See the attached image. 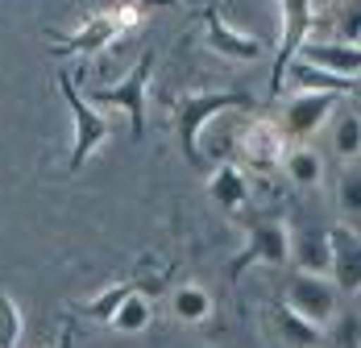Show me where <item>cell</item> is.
Wrapping results in <instances>:
<instances>
[{
    "mask_svg": "<svg viewBox=\"0 0 361 348\" xmlns=\"http://www.w3.org/2000/svg\"><path fill=\"white\" fill-rule=\"evenodd\" d=\"M287 79L299 87V92H332V96H349V92H361V79H349V75H332L324 67H312L303 58H295L287 70Z\"/></svg>",
    "mask_w": 361,
    "mask_h": 348,
    "instance_id": "4fadbf2b",
    "label": "cell"
},
{
    "mask_svg": "<svg viewBox=\"0 0 361 348\" xmlns=\"http://www.w3.org/2000/svg\"><path fill=\"white\" fill-rule=\"evenodd\" d=\"M336 208L345 220H361V170H345L336 182Z\"/></svg>",
    "mask_w": 361,
    "mask_h": 348,
    "instance_id": "603a6c76",
    "label": "cell"
},
{
    "mask_svg": "<svg viewBox=\"0 0 361 348\" xmlns=\"http://www.w3.org/2000/svg\"><path fill=\"white\" fill-rule=\"evenodd\" d=\"M357 46H361V42H357Z\"/></svg>",
    "mask_w": 361,
    "mask_h": 348,
    "instance_id": "4316f807",
    "label": "cell"
},
{
    "mask_svg": "<svg viewBox=\"0 0 361 348\" xmlns=\"http://www.w3.org/2000/svg\"><path fill=\"white\" fill-rule=\"evenodd\" d=\"M149 79H154V50H142V58L133 63L129 75H121L112 87H92L87 100L96 108L100 104L125 108V116H129V137L142 141L145 137V96H149Z\"/></svg>",
    "mask_w": 361,
    "mask_h": 348,
    "instance_id": "277c9868",
    "label": "cell"
},
{
    "mask_svg": "<svg viewBox=\"0 0 361 348\" xmlns=\"http://www.w3.org/2000/svg\"><path fill=\"white\" fill-rule=\"evenodd\" d=\"M149 319H154V307H149V299H145L142 290L116 311V319H112L109 328H116V332H125V336H137V332H145L149 328Z\"/></svg>",
    "mask_w": 361,
    "mask_h": 348,
    "instance_id": "44dd1931",
    "label": "cell"
},
{
    "mask_svg": "<svg viewBox=\"0 0 361 348\" xmlns=\"http://www.w3.org/2000/svg\"><path fill=\"white\" fill-rule=\"evenodd\" d=\"M299 58L312 63V67L332 70V75L361 79V46H353V42H307Z\"/></svg>",
    "mask_w": 361,
    "mask_h": 348,
    "instance_id": "7c38bea8",
    "label": "cell"
},
{
    "mask_svg": "<svg viewBox=\"0 0 361 348\" xmlns=\"http://www.w3.org/2000/svg\"><path fill=\"white\" fill-rule=\"evenodd\" d=\"M162 4H175V0H121V4H112V8L87 13L83 25L71 30V34H50V42H54L59 54H83V58H96V54H104L121 34H129L145 13H154V8H162Z\"/></svg>",
    "mask_w": 361,
    "mask_h": 348,
    "instance_id": "6da1fadb",
    "label": "cell"
},
{
    "mask_svg": "<svg viewBox=\"0 0 361 348\" xmlns=\"http://www.w3.org/2000/svg\"><path fill=\"white\" fill-rule=\"evenodd\" d=\"M283 170H287V178L290 182H299V187H316L320 174H324V162H320L312 149H287Z\"/></svg>",
    "mask_w": 361,
    "mask_h": 348,
    "instance_id": "ffe728a7",
    "label": "cell"
},
{
    "mask_svg": "<svg viewBox=\"0 0 361 348\" xmlns=\"http://www.w3.org/2000/svg\"><path fill=\"white\" fill-rule=\"evenodd\" d=\"M274 328H279V336H283V344L290 348H320L328 340L324 328H316L312 319H303L299 311H290L287 303L274 311Z\"/></svg>",
    "mask_w": 361,
    "mask_h": 348,
    "instance_id": "2e32d148",
    "label": "cell"
},
{
    "mask_svg": "<svg viewBox=\"0 0 361 348\" xmlns=\"http://www.w3.org/2000/svg\"><path fill=\"white\" fill-rule=\"evenodd\" d=\"M208 195H212L224 211H237V208L250 204V182H245V174L237 170L233 162H220L216 170L208 174Z\"/></svg>",
    "mask_w": 361,
    "mask_h": 348,
    "instance_id": "9a60e30c",
    "label": "cell"
},
{
    "mask_svg": "<svg viewBox=\"0 0 361 348\" xmlns=\"http://www.w3.org/2000/svg\"><path fill=\"white\" fill-rule=\"evenodd\" d=\"M21 307L0 290V348H17L21 344Z\"/></svg>",
    "mask_w": 361,
    "mask_h": 348,
    "instance_id": "cb8c5ba5",
    "label": "cell"
},
{
    "mask_svg": "<svg viewBox=\"0 0 361 348\" xmlns=\"http://www.w3.org/2000/svg\"><path fill=\"white\" fill-rule=\"evenodd\" d=\"M204 42H208V50H216V54L233 58V63H262L266 58V46L253 34H241L237 25H228L220 17V8L204 13Z\"/></svg>",
    "mask_w": 361,
    "mask_h": 348,
    "instance_id": "30bf717a",
    "label": "cell"
},
{
    "mask_svg": "<svg viewBox=\"0 0 361 348\" xmlns=\"http://www.w3.org/2000/svg\"><path fill=\"white\" fill-rule=\"evenodd\" d=\"M253 96L245 92H212V87H195L187 92L179 104H175V129H179V149L191 166H204V154H200V133L212 116H228V112H241L250 108Z\"/></svg>",
    "mask_w": 361,
    "mask_h": 348,
    "instance_id": "7a4b0ae2",
    "label": "cell"
},
{
    "mask_svg": "<svg viewBox=\"0 0 361 348\" xmlns=\"http://www.w3.org/2000/svg\"><path fill=\"white\" fill-rule=\"evenodd\" d=\"M336 108H341V96H332V92H299V96H290V104L283 108L279 129H283L287 141H307L316 129H324V120Z\"/></svg>",
    "mask_w": 361,
    "mask_h": 348,
    "instance_id": "ba28073f",
    "label": "cell"
},
{
    "mask_svg": "<svg viewBox=\"0 0 361 348\" xmlns=\"http://www.w3.org/2000/svg\"><path fill=\"white\" fill-rule=\"evenodd\" d=\"M328 241H332V270L328 278L336 282L341 294H361V232L341 220L328 228Z\"/></svg>",
    "mask_w": 361,
    "mask_h": 348,
    "instance_id": "9c48e42d",
    "label": "cell"
},
{
    "mask_svg": "<svg viewBox=\"0 0 361 348\" xmlns=\"http://www.w3.org/2000/svg\"><path fill=\"white\" fill-rule=\"evenodd\" d=\"M332 149L345 162L361 158V112L357 108H341L336 112V120H332Z\"/></svg>",
    "mask_w": 361,
    "mask_h": 348,
    "instance_id": "d6986e66",
    "label": "cell"
},
{
    "mask_svg": "<svg viewBox=\"0 0 361 348\" xmlns=\"http://www.w3.org/2000/svg\"><path fill=\"white\" fill-rule=\"evenodd\" d=\"M279 8H283V34H279L274 70H270V96H283L290 63L303 54L307 34H312V0H279Z\"/></svg>",
    "mask_w": 361,
    "mask_h": 348,
    "instance_id": "52a82bcc",
    "label": "cell"
},
{
    "mask_svg": "<svg viewBox=\"0 0 361 348\" xmlns=\"http://www.w3.org/2000/svg\"><path fill=\"white\" fill-rule=\"evenodd\" d=\"M328 348H361V315L341 311L328 328Z\"/></svg>",
    "mask_w": 361,
    "mask_h": 348,
    "instance_id": "7402d4cb",
    "label": "cell"
},
{
    "mask_svg": "<svg viewBox=\"0 0 361 348\" xmlns=\"http://www.w3.org/2000/svg\"><path fill=\"white\" fill-rule=\"evenodd\" d=\"M241 154L257 170H274L287 158V137H283V129L274 120H253L250 129L241 133Z\"/></svg>",
    "mask_w": 361,
    "mask_h": 348,
    "instance_id": "8fae6325",
    "label": "cell"
},
{
    "mask_svg": "<svg viewBox=\"0 0 361 348\" xmlns=\"http://www.w3.org/2000/svg\"><path fill=\"white\" fill-rule=\"evenodd\" d=\"M137 290H142V282H133V278L112 282V286H104L96 299H87L79 311L87 315V319H96V323H112V319H116V311H121V307H125V303H129Z\"/></svg>",
    "mask_w": 361,
    "mask_h": 348,
    "instance_id": "e0dca14e",
    "label": "cell"
},
{
    "mask_svg": "<svg viewBox=\"0 0 361 348\" xmlns=\"http://www.w3.org/2000/svg\"><path fill=\"white\" fill-rule=\"evenodd\" d=\"M171 315L179 323H204L212 315V294L204 286H195V282H183L179 290L171 294Z\"/></svg>",
    "mask_w": 361,
    "mask_h": 348,
    "instance_id": "ac0fdd59",
    "label": "cell"
},
{
    "mask_svg": "<svg viewBox=\"0 0 361 348\" xmlns=\"http://www.w3.org/2000/svg\"><path fill=\"white\" fill-rule=\"evenodd\" d=\"M341 42H361V4H353L349 13H345V21H341Z\"/></svg>",
    "mask_w": 361,
    "mask_h": 348,
    "instance_id": "d4e9b609",
    "label": "cell"
},
{
    "mask_svg": "<svg viewBox=\"0 0 361 348\" xmlns=\"http://www.w3.org/2000/svg\"><path fill=\"white\" fill-rule=\"evenodd\" d=\"M59 92H63V100H67V108H71V120H75V145H71V158H67V170L79 174L83 166H87V158L104 145V137L112 133V125H109V116L79 92L75 75L59 70Z\"/></svg>",
    "mask_w": 361,
    "mask_h": 348,
    "instance_id": "3957f363",
    "label": "cell"
},
{
    "mask_svg": "<svg viewBox=\"0 0 361 348\" xmlns=\"http://www.w3.org/2000/svg\"><path fill=\"white\" fill-rule=\"evenodd\" d=\"M287 307L328 332L332 319L341 315V290H336V282L328 278V274H303V270H295L287 282Z\"/></svg>",
    "mask_w": 361,
    "mask_h": 348,
    "instance_id": "8992f818",
    "label": "cell"
},
{
    "mask_svg": "<svg viewBox=\"0 0 361 348\" xmlns=\"http://www.w3.org/2000/svg\"><path fill=\"white\" fill-rule=\"evenodd\" d=\"M75 344V336H71V332H63V336H59V344H54V348H71Z\"/></svg>",
    "mask_w": 361,
    "mask_h": 348,
    "instance_id": "484cf974",
    "label": "cell"
},
{
    "mask_svg": "<svg viewBox=\"0 0 361 348\" xmlns=\"http://www.w3.org/2000/svg\"><path fill=\"white\" fill-rule=\"evenodd\" d=\"M290 257H295V237H290L287 220L283 216H257V220H250L241 257L228 266V282H241V274L250 270L253 261H262V266H287Z\"/></svg>",
    "mask_w": 361,
    "mask_h": 348,
    "instance_id": "5b68a950",
    "label": "cell"
},
{
    "mask_svg": "<svg viewBox=\"0 0 361 348\" xmlns=\"http://www.w3.org/2000/svg\"><path fill=\"white\" fill-rule=\"evenodd\" d=\"M295 266L303 274H328L332 270L328 228H303V232H295Z\"/></svg>",
    "mask_w": 361,
    "mask_h": 348,
    "instance_id": "5bb4252c",
    "label": "cell"
}]
</instances>
